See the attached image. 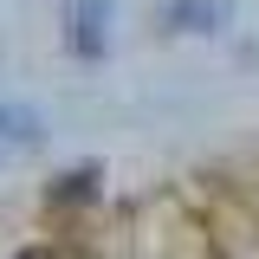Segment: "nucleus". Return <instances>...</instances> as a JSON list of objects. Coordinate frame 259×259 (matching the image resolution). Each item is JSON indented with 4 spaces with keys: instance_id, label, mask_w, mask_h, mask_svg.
<instances>
[{
    "instance_id": "7ed1b4c3",
    "label": "nucleus",
    "mask_w": 259,
    "mask_h": 259,
    "mask_svg": "<svg viewBox=\"0 0 259 259\" xmlns=\"http://www.w3.org/2000/svg\"><path fill=\"white\" fill-rule=\"evenodd\" d=\"M32 259H52V253H32Z\"/></svg>"
},
{
    "instance_id": "f257e3e1",
    "label": "nucleus",
    "mask_w": 259,
    "mask_h": 259,
    "mask_svg": "<svg viewBox=\"0 0 259 259\" xmlns=\"http://www.w3.org/2000/svg\"><path fill=\"white\" fill-rule=\"evenodd\" d=\"M110 39V0H65V46L78 59H104Z\"/></svg>"
},
{
    "instance_id": "f03ea898",
    "label": "nucleus",
    "mask_w": 259,
    "mask_h": 259,
    "mask_svg": "<svg viewBox=\"0 0 259 259\" xmlns=\"http://www.w3.org/2000/svg\"><path fill=\"white\" fill-rule=\"evenodd\" d=\"M168 26L214 32V26H227V0H175V7H168Z\"/></svg>"
}]
</instances>
